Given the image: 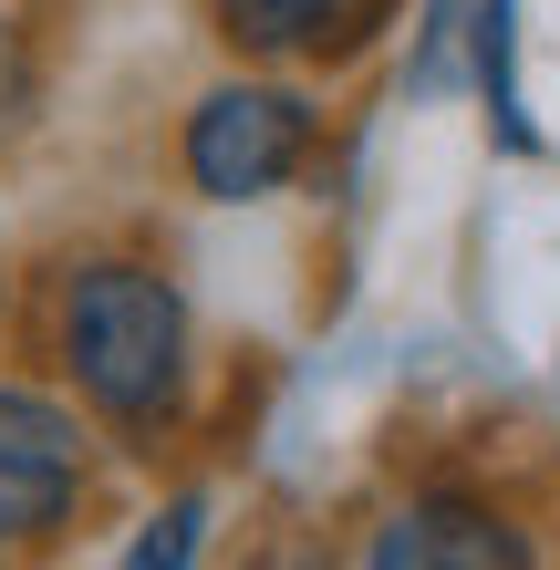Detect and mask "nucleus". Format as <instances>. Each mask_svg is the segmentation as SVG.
Segmentation results:
<instances>
[{"instance_id": "nucleus-2", "label": "nucleus", "mask_w": 560, "mask_h": 570, "mask_svg": "<svg viewBox=\"0 0 560 570\" xmlns=\"http://www.w3.org/2000/svg\"><path fill=\"white\" fill-rule=\"evenodd\" d=\"M322 136H333V105H322L312 73L228 62L177 115V187L197 208H271L322 166Z\"/></svg>"}, {"instance_id": "nucleus-9", "label": "nucleus", "mask_w": 560, "mask_h": 570, "mask_svg": "<svg viewBox=\"0 0 560 570\" xmlns=\"http://www.w3.org/2000/svg\"><path fill=\"white\" fill-rule=\"evenodd\" d=\"M208 519H218L208 488H167V498L136 519V540H125L115 570H197V560H208Z\"/></svg>"}, {"instance_id": "nucleus-10", "label": "nucleus", "mask_w": 560, "mask_h": 570, "mask_svg": "<svg viewBox=\"0 0 560 570\" xmlns=\"http://www.w3.org/2000/svg\"><path fill=\"white\" fill-rule=\"evenodd\" d=\"M239 570H333V560H322L312 540H271V550H249Z\"/></svg>"}, {"instance_id": "nucleus-6", "label": "nucleus", "mask_w": 560, "mask_h": 570, "mask_svg": "<svg viewBox=\"0 0 560 570\" xmlns=\"http://www.w3.org/2000/svg\"><path fill=\"white\" fill-rule=\"evenodd\" d=\"M468 94L488 115V136L509 156H530V105H519V0H468Z\"/></svg>"}, {"instance_id": "nucleus-3", "label": "nucleus", "mask_w": 560, "mask_h": 570, "mask_svg": "<svg viewBox=\"0 0 560 570\" xmlns=\"http://www.w3.org/2000/svg\"><path fill=\"white\" fill-rule=\"evenodd\" d=\"M405 0H197V31L259 73H343L364 62Z\"/></svg>"}, {"instance_id": "nucleus-4", "label": "nucleus", "mask_w": 560, "mask_h": 570, "mask_svg": "<svg viewBox=\"0 0 560 570\" xmlns=\"http://www.w3.org/2000/svg\"><path fill=\"white\" fill-rule=\"evenodd\" d=\"M364 570H540L530 529H519L488 488L468 478H436L415 498H394L364 540Z\"/></svg>"}, {"instance_id": "nucleus-7", "label": "nucleus", "mask_w": 560, "mask_h": 570, "mask_svg": "<svg viewBox=\"0 0 560 570\" xmlns=\"http://www.w3.org/2000/svg\"><path fill=\"white\" fill-rule=\"evenodd\" d=\"M83 519H94V488L83 478H11V466H0V570L52 560Z\"/></svg>"}, {"instance_id": "nucleus-8", "label": "nucleus", "mask_w": 560, "mask_h": 570, "mask_svg": "<svg viewBox=\"0 0 560 570\" xmlns=\"http://www.w3.org/2000/svg\"><path fill=\"white\" fill-rule=\"evenodd\" d=\"M42 94H52V21L31 0H0V156L31 146Z\"/></svg>"}, {"instance_id": "nucleus-11", "label": "nucleus", "mask_w": 560, "mask_h": 570, "mask_svg": "<svg viewBox=\"0 0 560 570\" xmlns=\"http://www.w3.org/2000/svg\"><path fill=\"white\" fill-rule=\"evenodd\" d=\"M11 322H21V291H11V271H0V343H11Z\"/></svg>"}, {"instance_id": "nucleus-1", "label": "nucleus", "mask_w": 560, "mask_h": 570, "mask_svg": "<svg viewBox=\"0 0 560 570\" xmlns=\"http://www.w3.org/2000/svg\"><path fill=\"white\" fill-rule=\"evenodd\" d=\"M31 332L52 384L105 425L115 456H167L197 425V312L167 259L146 249H73L31 291Z\"/></svg>"}, {"instance_id": "nucleus-5", "label": "nucleus", "mask_w": 560, "mask_h": 570, "mask_svg": "<svg viewBox=\"0 0 560 570\" xmlns=\"http://www.w3.org/2000/svg\"><path fill=\"white\" fill-rule=\"evenodd\" d=\"M0 466L11 478H105V425L52 374H0Z\"/></svg>"}]
</instances>
